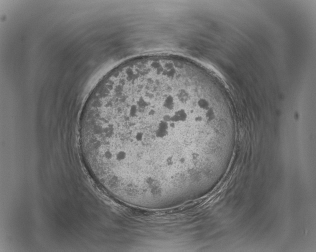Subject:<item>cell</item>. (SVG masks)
Listing matches in <instances>:
<instances>
[{"label":"cell","instance_id":"cell-1","mask_svg":"<svg viewBox=\"0 0 316 252\" xmlns=\"http://www.w3.org/2000/svg\"><path fill=\"white\" fill-rule=\"evenodd\" d=\"M208 116L176 66L145 63L108 74L87 101L80 143L94 178L114 194H158L192 178Z\"/></svg>","mask_w":316,"mask_h":252}]
</instances>
